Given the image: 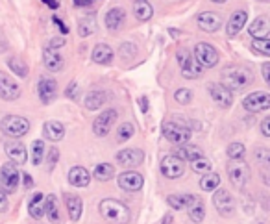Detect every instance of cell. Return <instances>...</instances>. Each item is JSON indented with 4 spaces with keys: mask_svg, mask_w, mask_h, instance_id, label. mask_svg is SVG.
<instances>
[{
    "mask_svg": "<svg viewBox=\"0 0 270 224\" xmlns=\"http://www.w3.org/2000/svg\"><path fill=\"white\" fill-rule=\"evenodd\" d=\"M98 211L107 223L126 224L130 221V210H128V206L122 204L120 200H115V198H105V200H102L98 206Z\"/></svg>",
    "mask_w": 270,
    "mask_h": 224,
    "instance_id": "1",
    "label": "cell"
},
{
    "mask_svg": "<svg viewBox=\"0 0 270 224\" xmlns=\"http://www.w3.org/2000/svg\"><path fill=\"white\" fill-rule=\"evenodd\" d=\"M252 82V74L246 71V69H241V67H230L222 71V86L230 91H241L246 86H250Z\"/></svg>",
    "mask_w": 270,
    "mask_h": 224,
    "instance_id": "2",
    "label": "cell"
},
{
    "mask_svg": "<svg viewBox=\"0 0 270 224\" xmlns=\"http://www.w3.org/2000/svg\"><path fill=\"white\" fill-rule=\"evenodd\" d=\"M0 130H2V133H6L7 137L19 139L30 132V120L19 117V115H7L0 122Z\"/></svg>",
    "mask_w": 270,
    "mask_h": 224,
    "instance_id": "3",
    "label": "cell"
},
{
    "mask_svg": "<svg viewBox=\"0 0 270 224\" xmlns=\"http://www.w3.org/2000/svg\"><path fill=\"white\" fill-rule=\"evenodd\" d=\"M176 58H178V63H180V67H181V74H183L185 78L192 80V78H198V76H202V74H204L205 69L198 63L196 58H194L189 50H185V48L178 50Z\"/></svg>",
    "mask_w": 270,
    "mask_h": 224,
    "instance_id": "4",
    "label": "cell"
},
{
    "mask_svg": "<svg viewBox=\"0 0 270 224\" xmlns=\"http://www.w3.org/2000/svg\"><path fill=\"white\" fill-rule=\"evenodd\" d=\"M228 176H230V182L233 184V187L237 189H243L248 178H250V169L244 159H230L228 163Z\"/></svg>",
    "mask_w": 270,
    "mask_h": 224,
    "instance_id": "5",
    "label": "cell"
},
{
    "mask_svg": "<svg viewBox=\"0 0 270 224\" xmlns=\"http://www.w3.org/2000/svg\"><path fill=\"white\" fill-rule=\"evenodd\" d=\"M20 182V172L17 171V167L13 163H4L0 167V187L2 191L11 195L17 191Z\"/></svg>",
    "mask_w": 270,
    "mask_h": 224,
    "instance_id": "6",
    "label": "cell"
},
{
    "mask_svg": "<svg viewBox=\"0 0 270 224\" xmlns=\"http://www.w3.org/2000/svg\"><path fill=\"white\" fill-rule=\"evenodd\" d=\"M213 204L222 217H231L235 213V200L231 197V193L226 191V189H215Z\"/></svg>",
    "mask_w": 270,
    "mask_h": 224,
    "instance_id": "7",
    "label": "cell"
},
{
    "mask_svg": "<svg viewBox=\"0 0 270 224\" xmlns=\"http://www.w3.org/2000/svg\"><path fill=\"white\" fill-rule=\"evenodd\" d=\"M163 135L174 145H183V143L191 141V130L181 124H176V122H165L163 124Z\"/></svg>",
    "mask_w": 270,
    "mask_h": 224,
    "instance_id": "8",
    "label": "cell"
},
{
    "mask_svg": "<svg viewBox=\"0 0 270 224\" xmlns=\"http://www.w3.org/2000/svg\"><path fill=\"white\" fill-rule=\"evenodd\" d=\"M243 106H244V110L250 113L267 112L270 108V95L265 91L252 93V95H248V97L243 100Z\"/></svg>",
    "mask_w": 270,
    "mask_h": 224,
    "instance_id": "9",
    "label": "cell"
},
{
    "mask_svg": "<svg viewBox=\"0 0 270 224\" xmlns=\"http://www.w3.org/2000/svg\"><path fill=\"white\" fill-rule=\"evenodd\" d=\"M117 110H107V112L100 113L98 117L94 119V122H92V132H94V135H98V137H105L107 133H109V130L113 128V124L117 122Z\"/></svg>",
    "mask_w": 270,
    "mask_h": 224,
    "instance_id": "10",
    "label": "cell"
},
{
    "mask_svg": "<svg viewBox=\"0 0 270 224\" xmlns=\"http://www.w3.org/2000/svg\"><path fill=\"white\" fill-rule=\"evenodd\" d=\"M200 65L204 67H215L218 63V52L215 46L207 45V43H198L194 46V54H192Z\"/></svg>",
    "mask_w": 270,
    "mask_h": 224,
    "instance_id": "11",
    "label": "cell"
},
{
    "mask_svg": "<svg viewBox=\"0 0 270 224\" xmlns=\"http://www.w3.org/2000/svg\"><path fill=\"white\" fill-rule=\"evenodd\" d=\"M183 161L181 159H178L174 154L172 156H165V158L161 159V172H163V176H167V178L171 180H176L180 178V176H183Z\"/></svg>",
    "mask_w": 270,
    "mask_h": 224,
    "instance_id": "12",
    "label": "cell"
},
{
    "mask_svg": "<svg viewBox=\"0 0 270 224\" xmlns=\"http://www.w3.org/2000/svg\"><path fill=\"white\" fill-rule=\"evenodd\" d=\"M20 97L19 84H15V80L11 76H7L6 73H0V99L13 102Z\"/></svg>",
    "mask_w": 270,
    "mask_h": 224,
    "instance_id": "13",
    "label": "cell"
},
{
    "mask_svg": "<svg viewBox=\"0 0 270 224\" xmlns=\"http://www.w3.org/2000/svg\"><path fill=\"white\" fill-rule=\"evenodd\" d=\"M185 200V208H187V213H189V219L192 223H202L205 217V206L202 202V198L192 197V195H183Z\"/></svg>",
    "mask_w": 270,
    "mask_h": 224,
    "instance_id": "14",
    "label": "cell"
},
{
    "mask_svg": "<svg viewBox=\"0 0 270 224\" xmlns=\"http://www.w3.org/2000/svg\"><path fill=\"white\" fill-rule=\"evenodd\" d=\"M196 22H198V26H200V30H204V32L207 33H213L222 28V17L218 13H215V11H204V13H200L196 17Z\"/></svg>",
    "mask_w": 270,
    "mask_h": 224,
    "instance_id": "15",
    "label": "cell"
},
{
    "mask_svg": "<svg viewBox=\"0 0 270 224\" xmlns=\"http://www.w3.org/2000/svg\"><path fill=\"white\" fill-rule=\"evenodd\" d=\"M211 99L215 100V104H218L220 108H230L231 102H233V95H231L230 89H226L222 84H211L207 87Z\"/></svg>",
    "mask_w": 270,
    "mask_h": 224,
    "instance_id": "16",
    "label": "cell"
},
{
    "mask_svg": "<svg viewBox=\"0 0 270 224\" xmlns=\"http://www.w3.org/2000/svg\"><path fill=\"white\" fill-rule=\"evenodd\" d=\"M145 184V178L139 174V172H122L119 176V187L120 189H124L128 193H135L139 191L141 187Z\"/></svg>",
    "mask_w": 270,
    "mask_h": 224,
    "instance_id": "17",
    "label": "cell"
},
{
    "mask_svg": "<svg viewBox=\"0 0 270 224\" xmlns=\"http://www.w3.org/2000/svg\"><path fill=\"white\" fill-rule=\"evenodd\" d=\"M4 150H6L7 158L11 159V163L13 165H24L26 163V146L19 143V141H7L6 145H4Z\"/></svg>",
    "mask_w": 270,
    "mask_h": 224,
    "instance_id": "18",
    "label": "cell"
},
{
    "mask_svg": "<svg viewBox=\"0 0 270 224\" xmlns=\"http://www.w3.org/2000/svg\"><path fill=\"white\" fill-rule=\"evenodd\" d=\"M37 93H39V99L43 104H50V102L56 99V95H58L56 80L43 76V78L39 80V84H37Z\"/></svg>",
    "mask_w": 270,
    "mask_h": 224,
    "instance_id": "19",
    "label": "cell"
},
{
    "mask_svg": "<svg viewBox=\"0 0 270 224\" xmlns=\"http://www.w3.org/2000/svg\"><path fill=\"white\" fill-rule=\"evenodd\" d=\"M145 159V154L139 148H124L117 154V161L122 167H139Z\"/></svg>",
    "mask_w": 270,
    "mask_h": 224,
    "instance_id": "20",
    "label": "cell"
},
{
    "mask_svg": "<svg viewBox=\"0 0 270 224\" xmlns=\"http://www.w3.org/2000/svg\"><path fill=\"white\" fill-rule=\"evenodd\" d=\"M246 20H248V13H246L244 9H239V11H235V13L231 15L228 24H226L228 37H235L237 33H241V30H243L244 24H246Z\"/></svg>",
    "mask_w": 270,
    "mask_h": 224,
    "instance_id": "21",
    "label": "cell"
},
{
    "mask_svg": "<svg viewBox=\"0 0 270 224\" xmlns=\"http://www.w3.org/2000/svg\"><path fill=\"white\" fill-rule=\"evenodd\" d=\"M43 63H45V67L50 73H58V71H61L63 65H65L63 56H61L56 48H45V52H43Z\"/></svg>",
    "mask_w": 270,
    "mask_h": 224,
    "instance_id": "22",
    "label": "cell"
},
{
    "mask_svg": "<svg viewBox=\"0 0 270 224\" xmlns=\"http://www.w3.org/2000/svg\"><path fill=\"white\" fill-rule=\"evenodd\" d=\"M63 200H65V206H67V211H69V217L71 221H80L82 217V211H84V202H82V198L76 197V195H71V193H65L63 195Z\"/></svg>",
    "mask_w": 270,
    "mask_h": 224,
    "instance_id": "23",
    "label": "cell"
},
{
    "mask_svg": "<svg viewBox=\"0 0 270 224\" xmlns=\"http://www.w3.org/2000/svg\"><path fill=\"white\" fill-rule=\"evenodd\" d=\"M174 156L181 161H194L196 158H202L204 156V152L202 148L196 145H189V143H183V145H180L174 152Z\"/></svg>",
    "mask_w": 270,
    "mask_h": 224,
    "instance_id": "24",
    "label": "cell"
},
{
    "mask_svg": "<svg viewBox=\"0 0 270 224\" xmlns=\"http://www.w3.org/2000/svg\"><path fill=\"white\" fill-rule=\"evenodd\" d=\"M43 133H45V137L48 141H61V139L65 137V126L61 124L60 120H48L45 122L43 126Z\"/></svg>",
    "mask_w": 270,
    "mask_h": 224,
    "instance_id": "25",
    "label": "cell"
},
{
    "mask_svg": "<svg viewBox=\"0 0 270 224\" xmlns=\"http://www.w3.org/2000/svg\"><path fill=\"white\" fill-rule=\"evenodd\" d=\"M69 182L74 187H87L89 182H91V174L84 167H73L71 172H69Z\"/></svg>",
    "mask_w": 270,
    "mask_h": 224,
    "instance_id": "26",
    "label": "cell"
},
{
    "mask_svg": "<svg viewBox=\"0 0 270 224\" xmlns=\"http://www.w3.org/2000/svg\"><path fill=\"white\" fill-rule=\"evenodd\" d=\"M28 213H30V217L37 219V221L45 217V195L43 193H35L33 195V198L28 204Z\"/></svg>",
    "mask_w": 270,
    "mask_h": 224,
    "instance_id": "27",
    "label": "cell"
},
{
    "mask_svg": "<svg viewBox=\"0 0 270 224\" xmlns=\"http://www.w3.org/2000/svg\"><path fill=\"white\" fill-rule=\"evenodd\" d=\"M270 32V24H269V17H257L254 22L250 24V35L256 37V39H263V37H269Z\"/></svg>",
    "mask_w": 270,
    "mask_h": 224,
    "instance_id": "28",
    "label": "cell"
},
{
    "mask_svg": "<svg viewBox=\"0 0 270 224\" xmlns=\"http://www.w3.org/2000/svg\"><path fill=\"white\" fill-rule=\"evenodd\" d=\"M113 60V50L111 46L107 45H96L92 48V61L94 63H98V65H107V63H111Z\"/></svg>",
    "mask_w": 270,
    "mask_h": 224,
    "instance_id": "29",
    "label": "cell"
},
{
    "mask_svg": "<svg viewBox=\"0 0 270 224\" xmlns=\"http://www.w3.org/2000/svg\"><path fill=\"white\" fill-rule=\"evenodd\" d=\"M45 215L48 217V221L54 224L60 223V204L56 195H48L45 197Z\"/></svg>",
    "mask_w": 270,
    "mask_h": 224,
    "instance_id": "30",
    "label": "cell"
},
{
    "mask_svg": "<svg viewBox=\"0 0 270 224\" xmlns=\"http://www.w3.org/2000/svg\"><path fill=\"white\" fill-rule=\"evenodd\" d=\"M105 100H107V95L104 91H89L86 100H84V104H86L89 112H96L98 108H102L105 104Z\"/></svg>",
    "mask_w": 270,
    "mask_h": 224,
    "instance_id": "31",
    "label": "cell"
},
{
    "mask_svg": "<svg viewBox=\"0 0 270 224\" xmlns=\"http://www.w3.org/2000/svg\"><path fill=\"white\" fill-rule=\"evenodd\" d=\"M126 19V13L124 9H120V7H113L107 11L105 15V26L109 28V30H119L122 26V22Z\"/></svg>",
    "mask_w": 270,
    "mask_h": 224,
    "instance_id": "32",
    "label": "cell"
},
{
    "mask_svg": "<svg viewBox=\"0 0 270 224\" xmlns=\"http://www.w3.org/2000/svg\"><path fill=\"white\" fill-rule=\"evenodd\" d=\"M133 13L137 17L139 20H150L152 15H154V7H152L150 2H146V0H135V4H133Z\"/></svg>",
    "mask_w": 270,
    "mask_h": 224,
    "instance_id": "33",
    "label": "cell"
},
{
    "mask_svg": "<svg viewBox=\"0 0 270 224\" xmlns=\"http://www.w3.org/2000/svg\"><path fill=\"white\" fill-rule=\"evenodd\" d=\"M92 176L98 182H109L115 176V167L111 163H98L92 171Z\"/></svg>",
    "mask_w": 270,
    "mask_h": 224,
    "instance_id": "34",
    "label": "cell"
},
{
    "mask_svg": "<svg viewBox=\"0 0 270 224\" xmlns=\"http://www.w3.org/2000/svg\"><path fill=\"white\" fill-rule=\"evenodd\" d=\"M7 67H9L19 78H26L28 76V65L19 56H9V58H7Z\"/></svg>",
    "mask_w": 270,
    "mask_h": 224,
    "instance_id": "35",
    "label": "cell"
},
{
    "mask_svg": "<svg viewBox=\"0 0 270 224\" xmlns=\"http://www.w3.org/2000/svg\"><path fill=\"white\" fill-rule=\"evenodd\" d=\"M218 185H220V176H218L217 172H207V174H204V178L200 180V187L205 193L218 189Z\"/></svg>",
    "mask_w": 270,
    "mask_h": 224,
    "instance_id": "36",
    "label": "cell"
},
{
    "mask_svg": "<svg viewBox=\"0 0 270 224\" xmlns=\"http://www.w3.org/2000/svg\"><path fill=\"white\" fill-rule=\"evenodd\" d=\"M228 158L230 159H243L244 158V152H246V146L243 145V143H239V141H233V143H230V146H228Z\"/></svg>",
    "mask_w": 270,
    "mask_h": 224,
    "instance_id": "37",
    "label": "cell"
},
{
    "mask_svg": "<svg viewBox=\"0 0 270 224\" xmlns=\"http://www.w3.org/2000/svg\"><path fill=\"white\" fill-rule=\"evenodd\" d=\"M191 169L198 174H207V172H211V161L204 156L196 158L194 161H191Z\"/></svg>",
    "mask_w": 270,
    "mask_h": 224,
    "instance_id": "38",
    "label": "cell"
},
{
    "mask_svg": "<svg viewBox=\"0 0 270 224\" xmlns=\"http://www.w3.org/2000/svg\"><path fill=\"white\" fill-rule=\"evenodd\" d=\"M43 156H45V143L41 139H37V141H33L32 145V163L39 165L43 161Z\"/></svg>",
    "mask_w": 270,
    "mask_h": 224,
    "instance_id": "39",
    "label": "cell"
},
{
    "mask_svg": "<svg viewBox=\"0 0 270 224\" xmlns=\"http://www.w3.org/2000/svg\"><path fill=\"white\" fill-rule=\"evenodd\" d=\"M92 32H94V19H91V17H86V19L80 20L78 33L82 35V37H87V35H91Z\"/></svg>",
    "mask_w": 270,
    "mask_h": 224,
    "instance_id": "40",
    "label": "cell"
},
{
    "mask_svg": "<svg viewBox=\"0 0 270 224\" xmlns=\"http://www.w3.org/2000/svg\"><path fill=\"white\" fill-rule=\"evenodd\" d=\"M252 48H254L257 54H261V56H270V39H269V37H263V39H254V43H252Z\"/></svg>",
    "mask_w": 270,
    "mask_h": 224,
    "instance_id": "41",
    "label": "cell"
},
{
    "mask_svg": "<svg viewBox=\"0 0 270 224\" xmlns=\"http://www.w3.org/2000/svg\"><path fill=\"white\" fill-rule=\"evenodd\" d=\"M133 133H135V128H133L132 122H124V124H120L117 137H119L120 143H124V141H128V139L132 137Z\"/></svg>",
    "mask_w": 270,
    "mask_h": 224,
    "instance_id": "42",
    "label": "cell"
},
{
    "mask_svg": "<svg viewBox=\"0 0 270 224\" xmlns=\"http://www.w3.org/2000/svg\"><path fill=\"white\" fill-rule=\"evenodd\" d=\"M174 100H176L178 104H181V106L191 104V100H192V91H191V89H178V91L174 93Z\"/></svg>",
    "mask_w": 270,
    "mask_h": 224,
    "instance_id": "43",
    "label": "cell"
},
{
    "mask_svg": "<svg viewBox=\"0 0 270 224\" xmlns=\"http://www.w3.org/2000/svg\"><path fill=\"white\" fill-rule=\"evenodd\" d=\"M167 204L171 206L172 210H183L185 208V200H183V195H169L167 197Z\"/></svg>",
    "mask_w": 270,
    "mask_h": 224,
    "instance_id": "44",
    "label": "cell"
},
{
    "mask_svg": "<svg viewBox=\"0 0 270 224\" xmlns=\"http://www.w3.org/2000/svg\"><path fill=\"white\" fill-rule=\"evenodd\" d=\"M256 158H257V161H259V163L263 165L265 169H267V167L270 165V152L267 150V148H257V150H256Z\"/></svg>",
    "mask_w": 270,
    "mask_h": 224,
    "instance_id": "45",
    "label": "cell"
},
{
    "mask_svg": "<svg viewBox=\"0 0 270 224\" xmlns=\"http://www.w3.org/2000/svg\"><path fill=\"white\" fill-rule=\"evenodd\" d=\"M78 93H80V87H78V84H76V82H71V84H69V87L65 89L67 99L76 100V99H78Z\"/></svg>",
    "mask_w": 270,
    "mask_h": 224,
    "instance_id": "46",
    "label": "cell"
},
{
    "mask_svg": "<svg viewBox=\"0 0 270 224\" xmlns=\"http://www.w3.org/2000/svg\"><path fill=\"white\" fill-rule=\"evenodd\" d=\"M135 54V46L130 45V43H126V45L120 46V56H126V58H130Z\"/></svg>",
    "mask_w": 270,
    "mask_h": 224,
    "instance_id": "47",
    "label": "cell"
},
{
    "mask_svg": "<svg viewBox=\"0 0 270 224\" xmlns=\"http://www.w3.org/2000/svg\"><path fill=\"white\" fill-rule=\"evenodd\" d=\"M58 156H60V150H58V148H50V150H48V159H50V169H52L54 165L58 163Z\"/></svg>",
    "mask_w": 270,
    "mask_h": 224,
    "instance_id": "48",
    "label": "cell"
},
{
    "mask_svg": "<svg viewBox=\"0 0 270 224\" xmlns=\"http://www.w3.org/2000/svg\"><path fill=\"white\" fill-rule=\"evenodd\" d=\"M261 133H263L265 137H270V117H267L261 122Z\"/></svg>",
    "mask_w": 270,
    "mask_h": 224,
    "instance_id": "49",
    "label": "cell"
},
{
    "mask_svg": "<svg viewBox=\"0 0 270 224\" xmlns=\"http://www.w3.org/2000/svg\"><path fill=\"white\" fill-rule=\"evenodd\" d=\"M52 20H54V22H56V26L60 28L61 32H63V33H69V26H67V24H65V22H63V20L60 19V17H52Z\"/></svg>",
    "mask_w": 270,
    "mask_h": 224,
    "instance_id": "50",
    "label": "cell"
},
{
    "mask_svg": "<svg viewBox=\"0 0 270 224\" xmlns=\"http://www.w3.org/2000/svg\"><path fill=\"white\" fill-rule=\"evenodd\" d=\"M65 45V39H61V37H54L52 41H50V45H48V48H60V46H63Z\"/></svg>",
    "mask_w": 270,
    "mask_h": 224,
    "instance_id": "51",
    "label": "cell"
},
{
    "mask_svg": "<svg viewBox=\"0 0 270 224\" xmlns=\"http://www.w3.org/2000/svg\"><path fill=\"white\" fill-rule=\"evenodd\" d=\"M261 71H263V80L269 84V82H270V63H263Z\"/></svg>",
    "mask_w": 270,
    "mask_h": 224,
    "instance_id": "52",
    "label": "cell"
},
{
    "mask_svg": "<svg viewBox=\"0 0 270 224\" xmlns=\"http://www.w3.org/2000/svg\"><path fill=\"white\" fill-rule=\"evenodd\" d=\"M7 210V198H6V193L0 191V211H6Z\"/></svg>",
    "mask_w": 270,
    "mask_h": 224,
    "instance_id": "53",
    "label": "cell"
},
{
    "mask_svg": "<svg viewBox=\"0 0 270 224\" xmlns=\"http://www.w3.org/2000/svg\"><path fill=\"white\" fill-rule=\"evenodd\" d=\"M43 2L48 4L50 9H58V7H60V0H43Z\"/></svg>",
    "mask_w": 270,
    "mask_h": 224,
    "instance_id": "54",
    "label": "cell"
},
{
    "mask_svg": "<svg viewBox=\"0 0 270 224\" xmlns=\"http://www.w3.org/2000/svg\"><path fill=\"white\" fill-rule=\"evenodd\" d=\"M139 102H141V110H143V113H146V110H148V100H146V97H141Z\"/></svg>",
    "mask_w": 270,
    "mask_h": 224,
    "instance_id": "55",
    "label": "cell"
},
{
    "mask_svg": "<svg viewBox=\"0 0 270 224\" xmlns=\"http://www.w3.org/2000/svg\"><path fill=\"white\" fill-rule=\"evenodd\" d=\"M74 4H76V6H89L91 0H74Z\"/></svg>",
    "mask_w": 270,
    "mask_h": 224,
    "instance_id": "56",
    "label": "cell"
},
{
    "mask_svg": "<svg viewBox=\"0 0 270 224\" xmlns=\"http://www.w3.org/2000/svg\"><path fill=\"white\" fill-rule=\"evenodd\" d=\"M24 185H26L28 189L32 187V178H30V174H24Z\"/></svg>",
    "mask_w": 270,
    "mask_h": 224,
    "instance_id": "57",
    "label": "cell"
},
{
    "mask_svg": "<svg viewBox=\"0 0 270 224\" xmlns=\"http://www.w3.org/2000/svg\"><path fill=\"white\" fill-rule=\"evenodd\" d=\"M163 224H172V217H171V215H167V217L163 219Z\"/></svg>",
    "mask_w": 270,
    "mask_h": 224,
    "instance_id": "58",
    "label": "cell"
},
{
    "mask_svg": "<svg viewBox=\"0 0 270 224\" xmlns=\"http://www.w3.org/2000/svg\"><path fill=\"white\" fill-rule=\"evenodd\" d=\"M213 2H217V4H224V2H228V0H213Z\"/></svg>",
    "mask_w": 270,
    "mask_h": 224,
    "instance_id": "59",
    "label": "cell"
},
{
    "mask_svg": "<svg viewBox=\"0 0 270 224\" xmlns=\"http://www.w3.org/2000/svg\"><path fill=\"white\" fill-rule=\"evenodd\" d=\"M261 2H270V0H261Z\"/></svg>",
    "mask_w": 270,
    "mask_h": 224,
    "instance_id": "60",
    "label": "cell"
},
{
    "mask_svg": "<svg viewBox=\"0 0 270 224\" xmlns=\"http://www.w3.org/2000/svg\"><path fill=\"white\" fill-rule=\"evenodd\" d=\"M91 2H92V0H91Z\"/></svg>",
    "mask_w": 270,
    "mask_h": 224,
    "instance_id": "61",
    "label": "cell"
}]
</instances>
